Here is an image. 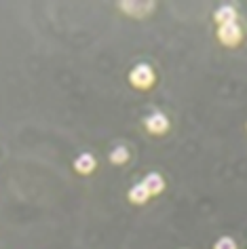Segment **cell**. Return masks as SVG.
Returning <instances> with one entry per match:
<instances>
[{"label":"cell","instance_id":"6da1fadb","mask_svg":"<svg viewBox=\"0 0 247 249\" xmlns=\"http://www.w3.org/2000/svg\"><path fill=\"white\" fill-rule=\"evenodd\" d=\"M129 83L140 91H148L154 87V83H157V74H154L150 64H138L131 72H129Z\"/></svg>","mask_w":247,"mask_h":249},{"label":"cell","instance_id":"7a4b0ae2","mask_svg":"<svg viewBox=\"0 0 247 249\" xmlns=\"http://www.w3.org/2000/svg\"><path fill=\"white\" fill-rule=\"evenodd\" d=\"M215 36H218V40L224 47L234 49V47L241 45V40H243V30H241L239 23H226V26H218Z\"/></svg>","mask_w":247,"mask_h":249},{"label":"cell","instance_id":"3957f363","mask_svg":"<svg viewBox=\"0 0 247 249\" xmlns=\"http://www.w3.org/2000/svg\"><path fill=\"white\" fill-rule=\"evenodd\" d=\"M144 127L150 135H165L169 131L171 123H169L167 114H163V112H152L150 116L144 118Z\"/></svg>","mask_w":247,"mask_h":249},{"label":"cell","instance_id":"277c9868","mask_svg":"<svg viewBox=\"0 0 247 249\" xmlns=\"http://www.w3.org/2000/svg\"><path fill=\"white\" fill-rule=\"evenodd\" d=\"M74 171L80 173V176H89V173H93L97 169V160L95 157L91 152H83V154H78L76 159H74Z\"/></svg>","mask_w":247,"mask_h":249},{"label":"cell","instance_id":"5b68a950","mask_svg":"<svg viewBox=\"0 0 247 249\" xmlns=\"http://www.w3.org/2000/svg\"><path fill=\"white\" fill-rule=\"evenodd\" d=\"M141 184L148 188V192H150V196H159L160 192L165 190V178L160 176V173H157V171H150V173H146L144 176V179H141Z\"/></svg>","mask_w":247,"mask_h":249},{"label":"cell","instance_id":"8992f818","mask_svg":"<svg viewBox=\"0 0 247 249\" xmlns=\"http://www.w3.org/2000/svg\"><path fill=\"white\" fill-rule=\"evenodd\" d=\"M213 21L218 26H226V23H237V9L232 4H222L220 9H215Z\"/></svg>","mask_w":247,"mask_h":249},{"label":"cell","instance_id":"52a82bcc","mask_svg":"<svg viewBox=\"0 0 247 249\" xmlns=\"http://www.w3.org/2000/svg\"><path fill=\"white\" fill-rule=\"evenodd\" d=\"M127 198H129V203H133V205H146L150 201V192H148L146 186L140 182V184H133L131 188H129Z\"/></svg>","mask_w":247,"mask_h":249},{"label":"cell","instance_id":"ba28073f","mask_svg":"<svg viewBox=\"0 0 247 249\" xmlns=\"http://www.w3.org/2000/svg\"><path fill=\"white\" fill-rule=\"evenodd\" d=\"M108 159H110V163L112 165H125L129 160V150L123 144H119V146H114L112 150H110Z\"/></svg>","mask_w":247,"mask_h":249},{"label":"cell","instance_id":"9c48e42d","mask_svg":"<svg viewBox=\"0 0 247 249\" xmlns=\"http://www.w3.org/2000/svg\"><path fill=\"white\" fill-rule=\"evenodd\" d=\"M213 249H237V243L230 236H220L218 241L213 243Z\"/></svg>","mask_w":247,"mask_h":249}]
</instances>
